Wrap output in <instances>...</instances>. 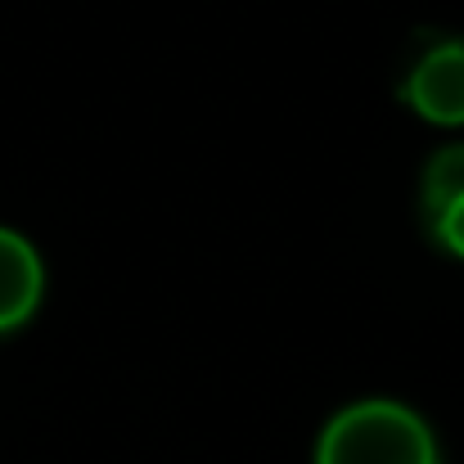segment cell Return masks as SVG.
<instances>
[{
    "label": "cell",
    "mask_w": 464,
    "mask_h": 464,
    "mask_svg": "<svg viewBox=\"0 0 464 464\" xmlns=\"http://www.w3.org/2000/svg\"><path fill=\"white\" fill-rule=\"evenodd\" d=\"M41 303V262L32 244L14 230H0V334L18 329Z\"/></svg>",
    "instance_id": "cell-3"
},
{
    "label": "cell",
    "mask_w": 464,
    "mask_h": 464,
    "mask_svg": "<svg viewBox=\"0 0 464 464\" xmlns=\"http://www.w3.org/2000/svg\"><path fill=\"white\" fill-rule=\"evenodd\" d=\"M315 464H438V451L415 411L397 401H361L320 433Z\"/></svg>",
    "instance_id": "cell-1"
},
{
    "label": "cell",
    "mask_w": 464,
    "mask_h": 464,
    "mask_svg": "<svg viewBox=\"0 0 464 464\" xmlns=\"http://www.w3.org/2000/svg\"><path fill=\"white\" fill-rule=\"evenodd\" d=\"M433 230H438V239H442V248H447V253L464 257V198L460 203H451V208L433 221Z\"/></svg>",
    "instance_id": "cell-5"
},
{
    "label": "cell",
    "mask_w": 464,
    "mask_h": 464,
    "mask_svg": "<svg viewBox=\"0 0 464 464\" xmlns=\"http://www.w3.org/2000/svg\"><path fill=\"white\" fill-rule=\"evenodd\" d=\"M406 104L442 127H460L464 122V45L460 41H442L433 45L406 77Z\"/></svg>",
    "instance_id": "cell-2"
},
{
    "label": "cell",
    "mask_w": 464,
    "mask_h": 464,
    "mask_svg": "<svg viewBox=\"0 0 464 464\" xmlns=\"http://www.w3.org/2000/svg\"><path fill=\"white\" fill-rule=\"evenodd\" d=\"M464 198V145H451L429 162L424 171V212L438 221L451 203Z\"/></svg>",
    "instance_id": "cell-4"
}]
</instances>
